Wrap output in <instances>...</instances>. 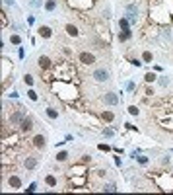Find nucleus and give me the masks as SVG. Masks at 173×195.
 Returning a JSON list of instances; mask_svg holds the SVG:
<instances>
[{
	"label": "nucleus",
	"instance_id": "3",
	"mask_svg": "<svg viewBox=\"0 0 173 195\" xmlns=\"http://www.w3.org/2000/svg\"><path fill=\"white\" fill-rule=\"evenodd\" d=\"M103 104L105 105H117L119 104V96L115 92H107V94H103Z\"/></svg>",
	"mask_w": 173,
	"mask_h": 195
},
{
	"label": "nucleus",
	"instance_id": "31",
	"mask_svg": "<svg viewBox=\"0 0 173 195\" xmlns=\"http://www.w3.org/2000/svg\"><path fill=\"white\" fill-rule=\"evenodd\" d=\"M157 82H160V86H163V88H165V86L169 84V78L167 76H160V80H157Z\"/></svg>",
	"mask_w": 173,
	"mask_h": 195
},
{
	"label": "nucleus",
	"instance_id": "33",
	"mask_svg": "<svg viewBox=\"0 0 173 195\" xmlns=\"http://www.w3.org/2000/svg\"><path fill=\"white\" fill-rule=\"evenodd\" d=\"M131 63H132V67H142V64H144V63H142V59H140V61H138V59H132Z\"/></svg>",
	"mask_w": 173,
	"mask_h": 195
},
{
	"label": "nucleus",
	"instance_id": "22",
	"mask_svg": "<svg viewBox=\"0 0 173 195\" xmlns=\"http://www.w3.org/2000/svg\"><path fill=\"white\" fill-rule=\"evenodd\" d=\"M27 98H29V100H31V102H37V100H39V96H37V92H35L33 88H29V92H27Z\"/></svg>",
	"mask_w": 173,
	"mask_h": 195
},
{
	"label": "nucleus",
	"instance_id": "16",
	"mask_svg": "<svg viewBox=\"0 0 173 195\" xmlns=\"http://www.w3.org/2000/svg\"><path fill=\"white\" fill-rule=\"evenodd\" d=\"M55 158H56V162H66L68 160V152H66V150H59Z\"/></svg>",
	"mask_w": 173,
	"mask_h": 195
},
{
	"label": "nucleus",
	"instance_id": "24",
	"mask_svg": "<svg viewBox=\"0 0 173 195\" xmlns=\"http://www.w3.org/2000/svg\"><path fill=\"white\" fill-rule=\"evenodd\" d=\"M125 88H126V92H134V90H136V82H132V80H126Z\"/></svg>",
	"mask_w": 173,
	"mask_h": 195
},
{
	"label": "nucleus",
	"instance_id": "6",
	"mask_svg": "<svg viewBox=\"0 0 173 195\" xmlns=\"http://www.w3.org/2000/svg\"><path fill=\"white\" fill-rule=\"evenodd\" d=\"M37 164L39 162H37V158H35V156H27L25 160H24V166H25L27 172H33L35 168H37Z\"/></svg>",
	"mask_w": 173,
	"mask_h": 195
},
{
	"label": "nucleus",
	"instance_id": "12",
	"mask_svg": "<svg viewBox=\"0 0 173 195\" xmlns=\"http://www.w3.org/2000/svg\"><path fill=\"white\" fill-rule=\"evenodd\" d=\"M101 119L105 121V123H113V121H115V113L109 111V109H103L101 111Z\"/></svg>",
	"mask_w": 173,
	"mask_h": 195
},
{
	"label": "nucleus",
	"instance_id": "37",
	"mask_svg": "<svg viewBox=\"0 0 173 195\" xmlns=\"http://www.w3.org/2000/svg\"><path fill=\"white\" fill-rule=\"evenodd\" d=\"M64 141L70 142V141H74V137H72V135H66V137H64Z\"/></svg>",
	"mask_w": 173,
	"mask_h": 195
},
{
	"label": "nucleus",
	"instance_id": "15",
	"mask_svg": "<svg viewBox=\"0 0 173 195\" xmlns=\"http://www.w3.org/2000/svg\"><path fill=\"white\" fill-rule=\"evenodd\" d=\"M156 80H157L156 72H146V74H144V82H146V84H152V82H156Z\"/></svg>",
	"mask_w": 173,
	"mask_h": 195
},
{
	"label": "nucleus",
	"instance_id": "1",
	"mask_svg": "<svg viewBox=\"0 0 173 195\" xmlns=\"http://www.w3.org/2000/svg\"><path fill=\"white\" fill-rule=\"evenodd\" d=\"M109 70H107V68H95V70H93V74H91V78H93V80H95V82H107V80H109Z\"/></svg>",
	"mask_w": 173,
	"mask_h": 195
},
{
	"label": "nucleus",
	"instance_id": "25",
	"mask_svg": "<svg viewBox=\"0 0 173 195\" xmlns=\"http://www.w3.org/2000/svg\"><path fill=\"white\" fill-rule=\"evenodd\" d=\"M126 14H138V6L136 4H128L126 6Z\"/></svg>",
	"mask_w": 173,
	"mask_h": 195
},
{
	"label": "nucleus",
	"instance_id": "9",
	"mask_svg": "<svg viewBox=\"0 0 173 195\" xmlns=\"http://www.w3.org/2000/svg\"><path fill=\"white\" fill-rule=\"evenodd\" d=\"M8 185L12 189H21V178L20 176H10L8 178Z\"/></svg>",
	"mask_w": 173,
	"mask_h": 195
},
{
	"label": "nucleus",
	"instance_id": "19",
	"mask_svg": "<svg viewBox=\"0 0 173 195\" xmlns=\"http://www.w3.org/2000/svg\"><path fill=\"white\" fill-rule=\"evenodd\" d=\"M152 61H154L152 51H144V53H142V63H152Z\"/></svg>",
	"mask_w": 173,
	"mask_h": 195
},
{
	"label": "nucleus",
	"instance_id": "2",
	"mask_svg": "<svg viewBox=\"0 0 173 195\" xmlns=\"http://www.w3.org/2000/svg\"><path fill=\"white\" fill-rule=\"evenodd\" d=\"M78 61H80L82 64H93L95 63V55L90 53V51H82L80 55H78Z\"/></svg>",
	"mask_w": 173,
	"mask_h": 195
},
{
	"label": "nucleus",
	"instance_id": "38",
	"mask_svg": "<svg viewBox=\"0 0 173 195\" xmlns=\"http://www.w3.org/2000/svg\"><path fill=\"white\" fill-rule=\"evenodd\" d=\"M4 6H14V0H4Z\"/></svg>",
	"mask_w": 173,
	"mask_h": 195
},
{
	"label": "nucleus",
	"instance_id": "14",
	"mask_svg": "<svg viewBox=\"0 0 173 195\" xmlns=\"http://www.w3.org/2000/svg\"><path fill=\"white\" fill-rule=\"evenodd\" d=\"M47 12H55L56 10V0H45V6H43Z\"/></svg>",
	"mask_w": 173,
	"mask_h": 195
},
{
	"label": "nucleus",
	"instance_id": "17",
	"mask_svg": "<svg viewBox=\"0 0 173 195\" xmlns=\"http://www.w3.org/2000/svg\"><path fill=\"white\" fill-rule=\"evenodd\" d=\"M45 113H47V117H49V119H59V111H56L55 107H47Z\"/></svg>",
	"mask_w": 173,
	"mask_h": 195
},
{
	"label": "nucleus",
	"instance_id": "11",
	"mask_svg": "<svg viewBox=\"0 0 173 195\" xmlns=\"http://www.w3.org/2000/svg\"><path fill=\"white\" fill-rule=\"evenodd\" d=\"M64 30H66V33L70 35V37H78V35H80V31H78V27L74 24H66V26H64Z\"/></svg>",
	"mask_w": 173,
	"mask_h": 195
},
{
	"label": "nucleus",
	"instance_id": "26",
	"mask_svg": "<svg viewBox=\"0 0 173 195\" xmlns=\"http://www.w3.org/2000/svg\"><path fill=\"white\" fill-rule=\"evenodd\" d=\"M45 182H47V185L55 187V185H56V178H55V176H47V178H45Z\"/></svg>",
	"mask_w": 173,
	"mask_h": 195
},
{
	"label": "nucleus",
	"instance_id": "8",
	"mask_svg": "<svg viewBox=\"0 0 173 195\" xmlns=\"http://www.w3.org/2000/svg\"><path fill=\"white\" fill-rule=\"evenodd\" d=\"M33 146L35 148H45L47 146V139L43 135H35L33 137Z\"/></svg>",
	"mask_w": 173,
	"mask_h": 195
},
{
	"label": "nucleus",
	"instance_id": "7",
	"mask_svg": "<svg viewBox=\"0 0 173 195\" xmlns=\"http://www.w3.org/2000/svg\"><path fill=\"white\" fill-rule=\"evenodd\" d=\"M39 37H43V39H51L53 37V30L49 26H39Z\"/></svg>",
	"mask_w": 173,
	"mask_h": 195
},
{
	"label": "nucleus",
	"instance_id": "20",
	"mask_svg": "<svg viewBox=\"0 0 173 195\" xmlns=\"http://www.w3.org/2000/svg\"><path fill=\"white\" fill-rule=\"evenodd\" d=\"M134 160L138 162V164H142V166H146V164L150 162V158H148V156H142V154H136V156H134Z\"/></svg>",
	"mask_w": 173,
	"mask_h": 195
},
{
	"label": "nucleus",
	"instance_id": "5",
	"mask_svg": "<svg viewBox=\"0 0 173 195\" xmlns=\"http://www.w3.org/2000/svg\"><path fill=\"white\" fill-rule=\"evenodd\" d=\"M25 119V113L24 111H14L12 115H10V123L12 125H21V121Z\"/></svg>",
	"mask_w": 173,
	"mask_h": 195
},
{
	"label": "nucleus",
	"instance_id": "36",
	"mask_svg": "<svg viewBox=\"0 0 173 195\" xmlns=\"http://www.w3.org/2000/svg\"><path fill=\"white\" fill-rule=\"evenodd\" d=\"M18 55H20V59H24V55H25V51H24V47H20V51H18Z\"/></svg>",
	"mask_w": 173,
	"mask_h": 195
},
{
	"label": "nucleus",
	"instance_id": "4",
	"mask_svg": "<svg viewBox=\"0 0 173 195\" xmlns=\"http://www.w3.org/2000/svg\"><path fill=\"white\" fill-rule=\"evenodd\" d=\"M37 64H39V68H41V70H49V68L53 67V61L49 59L47 55H41L39 59H37Z\"/></svg>",
	"mask_w": 173,
	"mask_h": 195
},
{
	"label": "nucleus",
	"instance_id": "28",
	"mask_svg": "<svg viewBox=\"0 0 173 195\" xmlns=\"http://www.w3.org/2000/svg\"><path fill=\"white\" fill-rule=\"evenodd\" d=\"M31 8H41V6H45V4H43V0H31Z\"/></svg>",
	"mask_w": 173,
	"mask_h": 195
},
{
	"label": "nucleus",
	"instance_id": "30",
	"mask_svg": "<svg viewBox=\"0 0 173 195\" xmlns=\"http://www.w3.org/2000/svg\"><path fill=\"white\" fill-rule=\"evenodd\" d=\"M128 113H131V115H138V113H140V109H138L136 105H128Z\"/></svg>",
	"mask_w": 173,
	"mask_h": 195
},
{
	"label": "nucleus",
	"instance_id": "34",
	"mask_svg": "<svg viewBox=\"0 0 173 195\" xmlns=\"http://www.w3.org/2000/svg\"><path fill=\"white\" fill-rule=\"evenodd\" d=\"M97 148H99V150H105V152H109V150H111V146H109V144H99Z\"/></svg>",
	"mask_w": 173,
	"mask_h": 195
},
{
	"label": "nucleus",
	"instance_id": "27",
	"mask_svg": "<svg viewBox=\"0 0 173 195\" xmlns=\"http://www.w3.org/2000/svg\"><path fill=\"white\" fill-rule=\"evenodd\" d=\"M103 137H107V139H111V137H115V131L111 127H107V129H103Z\"/></svg>",
	"mask_w": 173,
	"mask_h": 195
},
{
	"label": "nucleus",
	"instance_id": "35",
	"mask_svg": "<svg viewBox=\"0 0 173 195\" xmlns=\"http://www.w3.org/2000/svg\"><path fill=\"white\" fill-rule=\"evenodd\" d=\"M27 24L33 26V24H35V18H33V16H27Z\"/></svg>",
	"mask_w": 173,
	"mask_h": 195
},
{
	"label": "nucleus",
	"instance_id": "32",
	"mask_svg": "<svg viewBox=\"0 0 173 195\" xmlns=\"http://www.w3.org/2000/svg\"><path fill=\"white\" fill-rule=\"evenodd\" d=\"M35 189H37V183H35V182H33V183H29V187H25V191H27V193H33Z\"/></svg>",
	"mask_w": 173,
	"mask_h": 195
},
{
	"label": "nucleus",
	"instance_id": "13",
	"mask_svg": "<svg viewBox=\"0 0 173 195\" xmlns=\"http://www.w3.org/2000/svg\"><path fill=\"white\" fill-rule=\"evenodd\" d=\"M117 37H119V41H121V43H122V41H128V39L132 37V31H131V30H121Z\"/></svg>",
	"mask_w": 173,
	"mask_h": 195
},
{
	"label": "nucleus",
	"instance_id": "10",
	"mask_svg": "<svg viewBox=\"0 0 173 195\" xmlns=\"http://www.w3.org/2000/svg\"><path fill=\"white\" fill-rule=\"evenodd\" d=\"M20 129H21V131H24V133H27V131H31V129H33V119H31V117H25L24 121H21V125H20Z\"/></svg>",
	"mask_w": 173,
	"mask_h": 195
},
{
	"label": "nucleus",
	"instance_id": "21",
	"mask_svg": "<svg viewBox=\"0 0 173 195\" xmlns=\"http://www.w3.org/2000/svg\"><path fill=\"white\" fill-rule=\"evenodd\" d=\"M10 43L12 45H21V37L18 33H14V35H10Z\"/></svg>",
	"mask_w": 173,
	"mask_h": 195
},
{
	"label": "nucleus",
	"instance_id": "29",
	"mask_svg": "<svg viewBox=\"0 0 173 195\" xmlns=\"http://www.w3.org/2000/svg\"><path fill=\"white\" fill-rule=\"evenodd\" d=\"M103 191H117V185L115 183H107V185H103Z\"/></svg>",
	"mask_w": 173,
	"mask_h": 195
},
{
	"label": "nucleus",
	"instance_id": "23",
	"mask_svg": "<svg viewBox=\"0 0 173 195\" xmlns=\"http://www.w3.org/2000/svg\"><path fill=\"white\" fill-rule=\"evenodd\" d=\"M24 82H25V86H29V88H31L33 82H35V78H33L31 74H25V76H24Z\"/></svg>",
	"mask_w": 173,
	"mask_h": 195
},
{
	"label": "nucleus",
	"instance_id": "18",
	"mask_svg": "<svg viewBox=\"0 0 173 195\" xmlns=\"http://www.w3.org/2000/svg\"><path fill=\"white\" fill-rule=\"evenodd\" d=\"M119 27H121V30H131V21L126 20V16L119 20Z\"/></svg>",
	"mask_w": 173,
	"mask_h": 195
}]
</instances>
